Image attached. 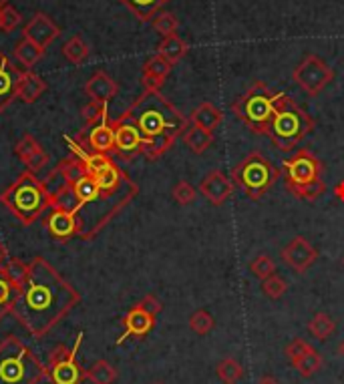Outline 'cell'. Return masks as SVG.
I'll list each match as a JSON object with an SVG mask.
<instances>
[{"mask_svg":"<svg viewBox=\"0 0 344 384\" xmlns=\"http://www.w3.org/2000/svg\"><path fill=\"white\" fill-rule=\"evenodd\" d=\"M81 304V294L43 256L28 264V278L11 316L35 338H45Z\"/></svg>","mask_w":344,"mask_h":384,"instance_id":"cell-1","label":"cell"},{"mask_svg":"<svg viewBox=\"0 0 344 384\" xmlns=\"http://www.w3.org/2000/svg\"><path fill=\"white\" fill-rule=\"evenodd\" d=\"M119 119L135 125L145 141L143 155L149 162L160 159L187 129V119L160 91H143V95L133 101Z\"/></svg>","mask_w":344,"mask_h":384,"instance_id":"cell-2","label":"cell"},{"mask_svg":"<svg viewBox=\"0 0 344 384\" xmlns=\"http://www.w3.org/2000/svg\"><path fill=\"white\" fill-rule=\"evenodd\" d=\"M74 191L79 198L77 220L81 227V239H93L107 223L127 208L139 193L137 183L121 187V189H103L95 183L91 175H85L79 183H74Z\"/></svg>","mask_w":344,"mask_h":384,"instance_id":"cell-3","label":"cell"},{"mask_svg":"<svg viewBox=\"0 0 344 384\" xmlns=\"http://www.w3.org/2000/svg\"><path fill=\"white\" fill-rule=\"evenodd\" d=\"M0 203L23 225H33L50 208V193L43 179L26 169L0 193Z\"/></svg>","mask_w":344,"mask_h":384,"instance_id":"cell-4","label":"cell"},{"mask_svg":"<svg viewBox=\"0 0 344 384\" xmlns=\"http://www.w3.org/2000/svg\"><path fill=\"white\" fill-rule=\"evenodd\" d=\"M49 378L47 366L16 336L0 342V384H40Z\"/></svg>","mask_w":344,"mask_h":384,"instance_id":"cell-5","label":"cell"},{"mask_svg":"<svg viewBox=\"0 0 344 384\" xmlns=\"http://www.w3.org/2000/svg\"><path fill=\"white\" fill-rule=\"evenodd\" d=\"M312 129H314V119L292 97L282 93L268 129V137L272 139L274 147L280 151H292L296 145L302 143V139Z\"/></svg>","mask_w":344,"mask_h":384,"instance_id":"cell-6","label":"cell"},{"mask_svg":"<svg viewBox=\"0 0 344 384\" xmlns=\"http://www.w3.org/2000/svg\"><path fill=\"white\" fill-rule=\"evenodd\" d=\"M284 181L286 189L302 201H316V199L326 191L324 181L320 179L322 175V162L318 157L308 151V149H298L292 157L284 159Z\"/></svg>","mask_w":344,"mask_h":384,"instance_id":"cell-7","label":"cell"},{"mask_svg":"<svg viewBox=\"0 0 344 384\" xmlns=\"http://www.w3.org/2000/svg\"><path fill=\"white\" fill-rule=\"evenodd\" d=\"M282 93H274L264 83H254L246 93L232 105L235 117L256 135H268L272 117L278 109Z\"/></svg>","mask_w":344,"mask_h":384,"instance_id":"cell-8","label":"cell"},{"mask_svg":"<svg viewBox=\"0 0 344 384\" xmlns=\"http://www.w3.org/2000/svg\"><path fill=\"white\" fill-rule=\"evenodd\" d=\"M278 177H280V169L274 167L270 159L258 151L246 155L232 169V181L235 186L242 187L246 198L252 199V201H258V199L264 198L268 193V189L276 183Z\"/></svg>","mask_w":344,"mask_h":384,"instance_id":"cell-9","label":"cell"},{"mask_svg":"<svg viewBox=\"0 0 344 384\" xmlns=\"http://www.w3.org/2000/svg\"><path fill=\"white\" fill-rule=\"evenodd\" d=\"M85 334L79 332L74 340L73 348H67L65 344H57L50 350L49 362H47V374L52 384H81L85 380V371L77 362L79 348L83 344Z\"/></svg>","mask_w":344,"mask_h":384,"instance_id":"cell-10","label":"cell"},{"mask_svg":"<svg viewBox=\"0 0 344 384\" xmlns=\"http://www.w3.org/2000/svg\"><path fill=\"white\" fill-rule=\"evenodd\" d=\"M296 85L310 97H318L324 89L334 81V69L318 55H306L292 71Z\"/></svg>","mask_w":344,"mask_h":384,"instance_id":"cell-11","label":"cell"},{"mask_svg":"<svg viewBox=\"0 0 344 384\" xmlns=\"http://www.w3.org/2000/svg\"><path fill=\"white\" fill-rule=\"evenodd\" d=\"M286 266H290L296 273H306L316 260H318V249L314 248L304 236H296L288 242L280 252Z\"/></svg>","mask_w":344,"mask_h":384,"instance_id":"cell-12","label":"cell"},{"mask_svg":"<svg viewBox=\"0 0 344 384\" xmlns=\"http://www.w3.org/2000/svg\"><path fill=\"white\" fill-rule=\"evenodd\" d=\"M115 129V153H119L123 159H133L135 155H143V137L137 131V127L129 121L115 119L113 121Z\"/></svg>","mask_w":344,"mask_h":384,"instance_id":"cell-13","label":"cell"},{"mask_svg":"<svg viewBox=\"0 0 344 384\" xmlns=\"http://www.w3.org/2000/svg\"><path fill=\"white\" fill-rule=\"evenodd\" d=\"M155 314H151L149 310H145L141 304H135L131 310L127 312L123 316V334L117 338V346H121L127 338H145V336L153 330V326H155Z\"/></svg>","mask_w":344,"mask_h":384,"instance_id":"cell-14","label":"cell"},{"mask_svg":"<svg viewBox=\"0 0 344 384\" xmlns=\"http://www.w3.org/2000/svg\"><path fill=\"white\" fill-rule=\"evenodd\" d=\"M199 193L204 196V198L208 199L211 205H223L228 198L234 193V181L228 177V175L220 171V169H216V171H209L204 179H201V183H199Z\"/></svg>","mask_w":344,"mask_h":384,"instance_id":"cell-15","label":"cell"},{"mask_svg":"<svg viewBox=\"0 0 344 384\" xmlns=\"http://www.w3.org/2000/svg\"><path fill=\"white\" fill-rule=\"evenodd\" d=\"M61 35V28L52 23V18L45 13H37L25 26H23V37L33 40L37 47L45 50L52 40Z\"/></svg>","mask_w":344,"mask_h":384,"instance_id":"cell-16","label":"cell"},{"mask_svg":"<svg viewBox=\"0 0 344 384\" xmlns=\"http://www.w3.org/2000/svg\"><path fill=\"white\" fill-rule=\"evenodd\" d=\"M45 227L49 230L50 236L55 239H61V242H69L71 237H79V234H81L77 215L69 213V211L55 210V208H50L49 213H47Z\"/></svg>","mask_w":344,"mask_h":384,"instance_id":"cell-17","label":"cell"},{"mask_svg":"<svg viewBox=\"0 0 344 384\" xmlns=\"http://www.w3.org/2000/svg\"><path fill=\"white\" fill-rule=\"evenodd\" d=\"M173 64L161 55H153L141 69V85L145 91H160L165 79L172 73Z\"/></svg>","mask_w":344,"mask_h":384,"instance_id":"cell-18","label":"cell"},{"mask_svg":"<svg viewBox=\"0 0 344 384\" xmlns=\"http://www.w3.org/2000/svg\"><path fill=\"white\" fill-rule=\"evenodd\" d=\"M21 71L9 61L4 52H0V113L6 111V107L16 99V83Z\"/></svg>","mask_w":344,"mask_h":384,"instance_id":"cell-19","label":"cell"},{"mask_svg":"<svg viewBox=\"0 0 344 384\" xmlns=\"http://www.w3.org/2000/svg\"><path fill=\"white\" fill-rule=\"evenodd\" d=\"M87 145L95 153H105L109 155L115 149V129L113 121H109V115L101 121V123L89 127V135H87Z\"/></svg>","mask_w":344,"mask_h":384,"instance_id":"cell-20","label":"cell"},{"mask_svg":"<svg viewBox=\"0 0 344 384\" xmlns=\"http://www.w3.org/2000/svg\"><path fill=\"white\" fill-rule=\"evenodd\" d=\"M85 93L91 101L109 103L119 93V85L105 71H97L95 74H91V79L85 83Z\"/></svg>","mask_w":344,"mask_h":384,"instance_id":"cell-21","label":"cell"},{"mask_svg":"<svg viewBox=\"0 0 344 384\" xmlns=\"http://www.w3.org/2000/svg\"><path fill=\"white\" fill-rule=\"evenodd\" d=\"M45 91H47V81H43L33 71H21L18 83H16V99L30 105V103H37Z\"/></svg>","mask_w":344,"mask_h":384,"instance_id":"cell-22","label":"cell"},{"mask_svg":"<svg viewBox=\"0 0 344 384\" xmlns=\"http://www.w3.org/2000/svg\"><path fill=\"white\" fill-rule=\"evenodd\" d=\"M189 121L192 125H196L199 129H206V131H216L218 127L223 121V113H221L220 107H216L213 103H201L199 107H196L192 115H189Z\"/></svg>","mask_w":344,"mask_h":384,"instance_id":"cell-23","label":"cell"},{"mask_svg":"<svg viewBox=\"0 0 344 384\" xmlns=\"http://www.w3.org/2000/svg\"><path fill=\"white\" fill-rule=\"evenodd\" d=\"M18 294H21V288L14 284L13 278L4 270V266H0V320L11 314Z\"/></svg>","mask_w":344,"mask_h":384,"instance_id":"cell-24","label":"cell"},{"mask_svg":"<svg viewBox=\"0 0 344 384\" xmlns=\"http://www.w3.org/2000/svg\"><path fill=\"white\" fill-rule=\"evenodd\" d=\"M184 143L187 145V149L196 155H201L206 153L211 143H213V133L211 131H206V129H199L196 125H189L184 131Z\"/></svg>","mask_w":344,"mask_h":384,"instance_id":"cell-25","label":"cell"},{"mask_svg":"<svg viewBox=\"0 0 344 384\" xmlns=\"http://www.w3.org/2000/svg\"><path fill=\"white\" fill-rule=\"evenodd\" d=\"M50 208L69 211V213H74V215H77V211H79V198H77L74 186H71V183H62L59 189H55V191L50 193Z\"/></svg>","mask_w":344,"mask_h":384,"instance_id":"cell-26","label":"cell"},{"mask_svg":"<svg viewBox=\"0 0 344 384\" xmlns=\"http://www.w3.org/2000/svg\"><path fill=\"white\" fill-rule=\"evenodd\" d=\"M121 4H125L131 13L135 14L139 21L143 23H151L157 14L163 4H167L170 0H119Z\"/></svg>","mask_w":344,"mask_h":384,"instance_id":"cell-27","label":"cell"},{"mask_svg":"<svg viewBox=\"0 0 344 384\" xmlns=\"http://www.w3.org/2000/svg\"><path fill=\"white\" fill-rule=\"evenodd\" d=\"M43 52H45V50L37 47L33 40L23 37L18 40V45L14 47V59L25 67V71H33V67H35L38 59L43 57Z\"/></svg>","mask_w":344,"mask_h":384,"instance_id":"cell-28","label":"cell"},{"mask_svg":"<svg viewBox=\"0 0 344 384\" xmlns=\"http://www.w3.org/2000/svg\"><path fill=\"white\" fill-rule=\"evenodd\" d=\"M292 366H294L296 371L300 376H304V378H310L312 374H316V372L322 368V356L318 354V350L316 348H308L306 352H302L300 356L296 360L290 362Z\"/></svg>","mask_w":344,"mask_h":384,"instance_id":"cell-29","label":"cell"},{"mask_svg":"<svg viewBox=\"0 0 344 384\" xmlns=\"http://www.w3.org/2000/svg\"><path fill=\"white\" fill-rule=\"evenodd\" d=\"M157 55L165 57L172 64H175V62H179L187 55V43L182 37H177V35L165 37L160 43V47H157Z\"/></svg>","mask_w":344,"mask_h":384,"instance_id":"cell-30","label":"cell"},{"mask_svg":"<svg viewBox=\"0 0 344 384\" xmlns=\"http://www.w3.org/2000/svg\"><path fill=\"white\" fill-rule=\"evenodd\" d=\"M85 378L91 384H113L117 380V368L107 360H97L85 371Z\"/></svg>","mask_w":344,"mask_h":384,"instance_id":"cell-31","label":"cell"},{"mask_svg":"<svg viewBox=\"0 0 344 384\" xmlns=\"http://www.w3.org/2000/svg\"><path fill=\"white\" fill-rule=\"evenodd\" d=\"M57 171H59L62 179H65L67 183H71V186L79 183L87 175L83 162H81L79 157H74V155L73 157H67V159H61V163L57 165Z\"/></svg>","mask_w":344,"mask_h":384,"instance_id":"cell-32","label":"cell"},{"mask_svg":"<svg viewBox=\"0 0 344 384\" xmlns=\"http://www.w3.org/2000/svg\"><path fill=\"white\" fill-rule=\"evenodd\" d=\"M334 330H336V322L332 320L326 312L314 314L312 320L308 322V332L314 336L316 340H320V342H324L328 336L334 334Z\"/></svg>","mask_w":344,"mask_h":384,"instance_id":"cell-33","label":"cell"},{"mask_svg":"<svg viewBox=\"0 0 344 384\" xmlns=\"http://www.w3.org/2000/svg\"><path fill=\"white\" fill-rule=\"evenodd\" d=\"M89 52H91L89 45L79 35L71 37L62 45V57L73 64H81L89 57Z\"/></svg>","mask_w":344,"mask_h":384,"instance_id":"cell-34","label":"cell"},{"mask_svg":"<svg viewBox=\"0 0 344 384\" xmlns=\"http://www.w3.org/2000/svg\"><path fill=\"white\" fill-rule=\"evenodd\" d=\"M216 374L223 384H238L244 378V366L235 358H223L216 366Z\"/></svg>","mask_w":344,"mask_h":384,"instance_id":"cell-35","label":"cell"},{"mask_svg":"<svg viewBox=\"0 0 344 384\" xmlns=\"http://www.w3.org/2000/svg\"><path fill=\"white\" fill-rule=\"evenodd\" d=\"M216 328V318L208 310H196L189 316V330L197 336H208Z\"/></svg>","mask_w":344,"mask_h":384,"instance_id":"cell-36","label":"cell"},{"mask_svg":"<svg viewBox=\"0 0 344 384\" xmlns=\"http://www.w3.org/2000/svg\"><path fill=\"white\" fill-rule=\"evenodd\" d=\"M262 292L264 296L270 300H280L288 292V282L284 280L280 273H272L266 280H262Z\"/></svg>","mask_w":344,"mask_h":384,"instance_id":"cell-37","label":"cell"},{"mask_svg":"<svg viewBox=\"0 0 344 384\" xmlns=\"http://www.w3.org/2000/svg\"><path fill=\"white\" fill-rule=\"evenodd\" d=\"M107 105L109 103H101V101H89L85 107L81 109V115L85 119L87 129L93 127V125L101 123L105 117H107Z\"/></svg>","mask_w":344,"mask_h":384,"instance_id":"cell-38","label":"cell"},{"mask_svg":"<svg viewBox=\"0 0 344 384\" xmlns=\"http://www.w3.org/2000/svg\"><path fill=\"white\" fill-rule=\"evenodd\" d=\"M151 25L155 28V33H160L161 37H172V35H177V18L173 16L172 13H160L153 21H151Z\"/></svg>","mask_w":344,"mask_h":384,"instance_id":"cell-39","label":"cell"},{"mask_svg":"<svg viewBox=\"0 0 344 384\" xmlns=\"http://www.w3.org/2000/svg\"><path fill=\"white\" fill-rule=\"evenodd\" d=\"M40 145H38V141L35 137L30 135V133H25V135L21 137L18 141H16V145H14V153H16V157L21 159L23 163H26L35 153H37Z\"/></svg>","mask_w":344,"mask_h":384,"instance_id":"cell-40","label":"cell"},{"mask_svg":"<svg viewBox=\"0 0 344 384\" xmlns=\"http://www.w3.org/2000/svg\"><path fill=\"white\" fill-rule=\"evenodd\" d=\"M250 272L254 273L258 280H266L268 276L276 273V264H274V260L268 254H260L250 264Z\"/></svg>","mask_w":344,"mask_h":384,"instance_id":"cell-41","label":"cell"},{"mask_svg":"<svg viewBox=\"0 0 344 384\" xmlns=\"http://www.w3.org/2000/svg\"><path fill=\"white\" fill-rule=\"evenodd\" d=\"M23 23V16L21 13L11 6V4H6V6H2L0 9V33H4V35H9V33H13L16 26Z\"/></svg>","mask_w":344,"mask_h":384,"instance_id":"cell-42","label":"cell"},{"mask_svg":"<svg viewBox=\"0 0 344 384\" xmlns=\"http://www.w3.org/2000/svg\"><path fill=\"white\" fill-rule=\"evenodd\" d=\"M172 198L175 199V203H179V205H189V203H194L197 198V191L196 187L192 186L189 181H177L172 189Z\"/></svg>","mask_w":344,"mask_h":384,"instance_id":"cell-43","label":"cell"},{"mask_svg":"<svg viewBox=\"0 0 344 384\" xmlns=\"http://www.w3.org/2000/svg\"><path fill=\"white\" fill-rule=\"evenodd\" d=\"M4 270H6L9 276L13 278L14 284L23 290L26 278H28V264H25L23 260H18V258H9V261L4 264Z\"/></svg>","mask_w":344,"mask_h":384,"instance_id":"cell-44","label":"cell"},{"mask_svg":"<svg viewBox=\"0 0 344 384\" xmlns=\"http://www.w3.org/2000/svg\"><path fill=\"white\" fill-rule=\"evenodd\" d=\"M49 159H50L49 153H47L45 149L40 147L37 151V153H35V155H33V157H30V159H28V162L25 163V165H26V169H28V171H33V174H38L40 169H45V167H47Z\"/></svg>","mask_w":344,"mask_h":384,"instance_id":"cell-45","label":"cell"},{"mask_svg":"<svg viewBox=\"0 0 344 384\" xmlns=\"http://www.w3.org/2000/svg\"><path fill=\"white\" fill-rule=\"evenodd\" d=\"M308 348H310V344L308 342H304L302 338H294L290 344H286V348H284V354L288 356V360L292 362V360H296L302 352H306Z\"/></svg>","mask_w":344,"mask_h":384,"instance_id":"cell-46","label":"cell"},{"mask_svg":"<svg viewBox=\"0 0 344 384\" xmlns=\"http://www.w3.org/2000/svg\"><path fill=\"white\" fill-rule=\"evenodd\" d=\"M137 304H141L145 310H149L151 314H155V316H157V314L163 310V304H161L160 300H157V296H153V294H148V296L143 298V300H139Z\"/></svg>","mask_w":344,"mask_h":384,"instance_id":"cell-47","label":"cell"},{"mask_svg":"<svg viewBox=\"0 0 344 384\" xmlns=\"http://www.w3.org/2000/svg\"><path fill=\"white\" fill-rule=\"evenodd\" d=\"M6 261H9V249L0 242V266H4Z\"/></svg>","mask_w":344,"mask_h":384,"instance_id":"cell-48","label":"cell"},{"mask_svg":"<svg viewBox=\"0 0 344 384\" xmlns=\"http://www.w3.org/2000/svg\"><path fill=\"white\" fill-rule=\"evenodd\" d=\"M334 196L340 199V201H344V181L336 183V187H334Z\"/></svg>","mask_w":344,"mask_h":384,"instance_id":"cell-49","label":"cell"},{"mask_svg":"<svg viewBox=\"0 0 344 384\" xmlns=\"http://www.w3.org/2000/svg\"><path fill=\"white\" fill-rule=\"evenodd\" d=\"M258 384H280V383H278V380H274L272 376H264Z\"/></svg>","mask_w":344,"mask_h":384,"instance_id":"cell-50","label":"cell"},{"mask_svg":"<svg viewBox=\"0 0 344 384\" xmlns=\"http://www.w3.org/2000/svg\"><path fill=\"white\" fill-rule=\"evenodd\" d=\"M338 354H340V356L344 358V340L340 342V344H338Z\"/></svg>","mask_w":344,"mask_h":384,"instance_id":"cell-51","label":"cell"},{"mask_svg":"<svg viewBox=\"0 0 344 384\" xmlns=\"http://www.w3.org/2000/svg\"><path fill=\"white\" fill-rule=\"evenodd\" d=\"M6 4H11V0H0V9H2V6H6Z\"/></svg>","mask_w":344,"mask_h":384,"instance_id":"cell-52","label":"cell"},{"mask_svg":"<svg viewBox=\"0 0 344 384\" xmlns=\"http://www.w3.org/2000/svg\"><path fill=\"white\" fill-rule=\"evenodd\" d=\"M343 264H344V258H343Z\"/></svg>","mask_w":344,"mask_h":384,"instance_id":"cell-53","label":"cell"}]
</instances>
